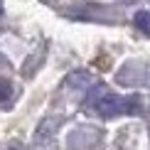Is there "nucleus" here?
Returning a JSON list of instances; mask_svg holds the SVG:
<instances>
[{"mask_svg":"<svg viewBox=\"0 0 150 150\" xmlns=\"http://www.w3.org/2000/svg\"><path fill=\"white\" fill-rule=\"evenodd\" d=\"M86 106L101 118H116V116H135L143 113V101L140 96H116L106 89L103 84L91 86Z\"/></svg>","mask_w":150,"mask_h":150,"instance_id":"f257e3e1","label":"nucleus"},{"mask_svg":"<svg viewBox=\"0 0 150 150\" xmlns=\"http://www.w3.org/2000/svg\"><path fill=\"white\" fill-rule=\"evenodd\" d=\"M133 22H135V27H138L143 35H150V12L148 10H138L135 17H133Z\"/></svg>","mask_w":150,"mask_h":150,"instance_id":"f03ea898","label":"nucleus"},{"mask_svg":"<svg viewBox=\"0 0 150 150\" xmlns=\"http://www.w3.org/2000/svg\"><path fill=\"white\" fill-rule=\"evenodd\" d=\"M10 93H12L10 84H8V81H0V101H8V98H10Z\"/></svg>","mask_w":150,"mask_h":150,"instance_id":"7ed1b4c3","label":"nucleus"}]
</instances>
